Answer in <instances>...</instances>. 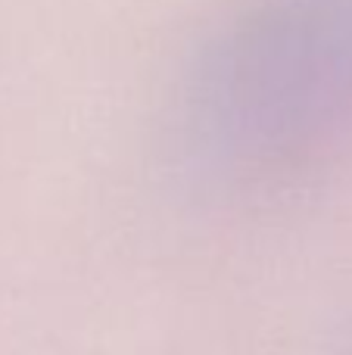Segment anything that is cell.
Here are the masks:
<instances>
[{
  "instance_id": "cell-1",
  "label": "cell",
  "mask_w": 352,
  "mask_h": 355,
  "mask_svg": "<svg viewBox=\"0 0 352 355\" xmlns=\"http://www.w3.org/2000/svg\"><path fill=\"white\" fill-rule=\"evenodd\" d=\"M352 135V0H281L206 60L187 137L209 172L268 181Z\"/></svg>"
}]
</instances>
